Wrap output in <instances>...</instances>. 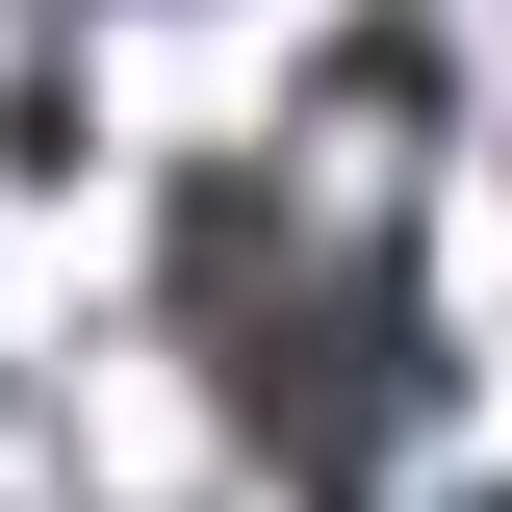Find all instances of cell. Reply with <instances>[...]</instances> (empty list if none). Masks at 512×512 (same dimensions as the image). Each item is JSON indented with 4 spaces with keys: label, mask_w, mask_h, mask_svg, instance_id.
I'll use <instances>...</instances> for the list:
<instances>
[{
    "label": "cell",
    "mask_w": 512,
    "mask_h": 512,
    "mask_svg": "<svg viewBox=\"0 0 512 512\" xmlns=\"http://www.w3.org/2000/svg\"><path fill=\"white\" fill-rule=\"evenodd\" d=\"M154 282H180V359H205V410L256 436V487H282V512H359L384 461L461 410V359H436V256L384 231L359 180H308L282 128L205 154V180L154 205Z\"/></svg>",
    "instance_id": "1"
}]
</instances>
